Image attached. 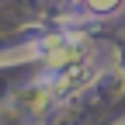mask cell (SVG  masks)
Here are the masks:
<instances>
[{
    "label": "cell",
    "mask_w": 125,
    "mask_h": 125,
    "mask_svg": "<svg viewBox=\"0 0 125 125\" xmlns=\"http://www.w3.org/2000/svg\"><path fill=\"white\" fill-rule=\"evenodd\" d=\"M115 4H118V0H87V7H90V10H111Z\"/></svg>",
    "instance_id": "1"
}]
</instances>
